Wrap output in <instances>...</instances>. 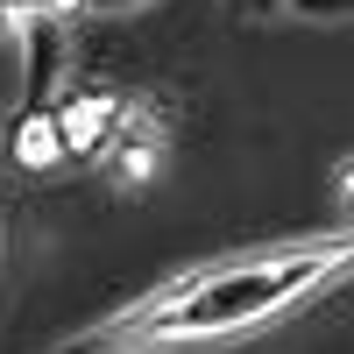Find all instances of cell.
Wrapping results in <instances>:
<instances>
[{
    "label": "cell",
    "mask_w": 354,
    "mask_h": 354,
    "mask_svg": "<svg viewBox=\"0 0 354 354\" xmlns=\"http://www.w3.org/2000/svg\"><path fill=\"white\" fill-rule=\"evenodd\" d=\"M354 262V248H283V255H255V262H220L198 270L185 283H170L163 298H149L142 312H128L121 326L128 340H205V333H241L262 326L270 312L298 305L305 290H319L326 277H340Z\"/></svg>",
    "instance_id": "6da1fadb"
},
{
    "label": "cell",
    "mask_w": 354,
    "mask_h": 354,
    "mask_svg": "<svg viewBox=\"0 0 354 354\" xmlns=\"http://www.w3.org/2000/svg\"><path fill=\"white\" fill-rule=\"evenodd\" d=\"M113 106H121V100H106V93H78L64 113H57V128H64V149L100 156V149H106V135H113Z\"/></svg>",
    "instance_id": "3957f363"
},
{
    "label": "cell",
    "mask_w": 354,
    "mask_h": 354,
    "mask_svg": "<svg viewBox=\"0 0 354 354\" xmlns=\"http://www.w3.org/2000/svg\"><path fill=\"white\" fill-rule=\"evenodd\" d=\"M15 156L28 170H57L64 163V128H57V113H28V121L15 128Z\"/></svg>",
    "instance_id": "277c9868"
},
{
    "label": "cell",
    "mask_w": 354,
    "mask_h": 354,
    "mask_svg": "<svg viewBox=\"0 0 354 354\" xmlns=\"http://www.w3.org/2000/svg\"><path fill=\"white\" fill-rule=\"evenodd\" d=\"M106 170L113 185H149V177L163 170V113L149 100H121L113 106V135H106Z\"/></svg>",
    "instance_id": "7a4b0ae2"
},
{
    "label": "cell",
    "mask_w": 354,
    "mask_h": 354,
    "mask_svg": "<svg viewBox=\"0 0 354 354\" xmlns=\"http://www.w3.org/2000/svg\"><path fill=\"white\" fill-rule=\"evenodd\" d=\"M340 205H347V213H354V163L340 170Z\"/></svg>",
    "instance_id": "5b68a950"
}]
</instances>
